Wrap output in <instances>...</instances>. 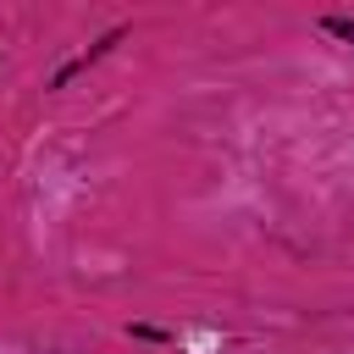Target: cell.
Instances as JSON below:
<instances>
[{
	"label": "cell",
	"instance_id": "cell-1",
	"mask_svg": "<svg viewBox=\"0 0 354 354\" xmlns=\"http://www.w3.org/2000/svg\"><path fill=\"white\" fill-rule=\"evenodd\" d=\"M326 28H332V33H343V39H354V22H337V17H332Z\"/></svg>",
	"mask_w": 354,
	"mask_h": 354
}]
</instances>
